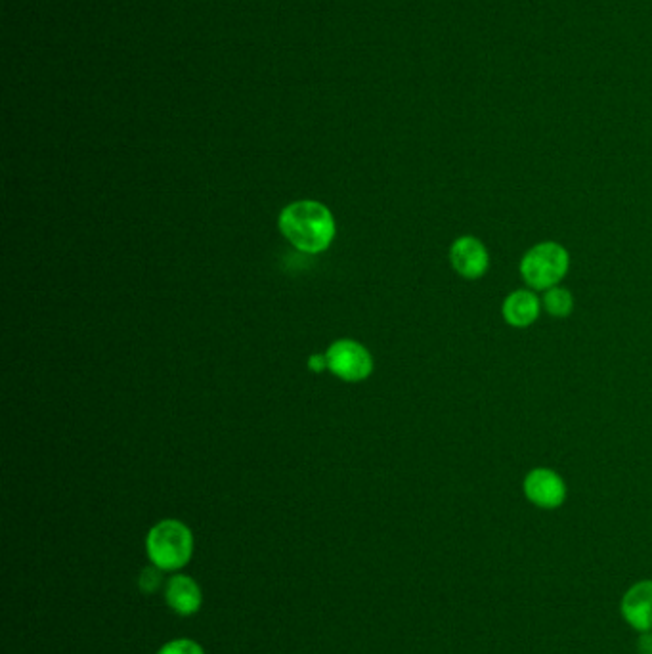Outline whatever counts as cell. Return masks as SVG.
Returning <instances> with one entry per match:
<instances>
[{
    "mask_svg": "<svg viewBox=\"0 0 652 654\" xmlns=\"http://www.w3.org/2000/svg\"><path fill=\"white\" fill-rule=\"evenodd\" d=\"M542 306V299L532 289H517L505 297L501 314L507 326L524 329L540 318Z\"/></svg>",
    "mask_w": 652,
    "mask_h": 654,
    "instance_id": "8",
    "label": "cell"
},
{
    "mask_svg": "<svg viewBox=\"0 0 652 654\" xmlns=\"http://www.w3.org/2000/svg\"><path fill=\"white\" fill-rule=\"evenodd\" d=\"M157 654H205L203 647L188 637H180V639H173L169 643H165Z\"/></svg>",
    "mask_w": 652,
    "mask_h": 654,
    "instance_id": "12",
    "label": "cell"
},
{
    "mask_svg": "<svg viewBox=\"0 0 652 654\" xmlns=\"http://www.w3.org/2000/svg\"><path fill=\"white\" fill-rule=\"evenodd\" d=\"M450 262L465 280H479L490 266L486 245L475 236H459L450 247Z\"/></svg>",
    "mask_w": 652,
    "mask_h": 654,
    "instance_id": "6",
    "label": "cell"
},
{
    "mask_svg": "<svg viewBox=\"0 0 652 654\" xmlns=\"http://www.w3.org/2000/svg\"><path fill=\"white\" fill-rule=\"evenodd\" d=\"M622 614L631 628L639 632H651L652 582H639L624 595Z\"/></svg>",
    "mask_w": 652,
    "mask_h": 654,
    "instance_id": "9",
    "label": "cell"
},
{
    "mask_svg": "<svg viewBox=\"0 0 652 654\" xmlns=\"http://www.w3.org/2000/svg\"><path fill=\"white\" fill-rule=\"evenodd\" d=\"M161 586H163V570L161 568L150 565L140 572L138 588L144 595H152L155 591H159Z\"/></svg>",
    "mask_w": 652,
    "mask_h": 654,
    "instance_id": "11",
    "label": "cell"
},
{
    "mask_svg": "<svg viewBox=\"0 0 652 654\" xmlns=\"http://www.w3.org/2000/svg\"><path fill=\"white\" fill-rule=\"evenodd\" d=\"M327 370L348 383L368 379L373 371V358L366 347L356 341H335L326 352Z\"/></svg>",
    "mask_w": 652,
    "mask_h": 654,
    "instance_id": "4",
    "label": "cell"
},
{
    "mask_svg": "<svg viewBox=\"0 0 652 654\" xmlns=\"http://www.w3.org/2000/svg\"><path fill=\"white\" fill-rule=\"evenodd\" d=\"M146 553L150 563L163 572H178L192 561L194 534L186 524L165 519L148 532Z\"/></svg>",
    "mask_w": 652,
    "mask_h": 654,
    "instance_id": "2",
    "label": "cell"
},
{
    "mask_svg": "<svg viewBox=\"0 0 652 654\" xmlns=\"http://www.w3.org/2000/svg\"><path fill=\"white\" fill-rule=\"evenodd\" d=\"M528 502L540 509H557L566 500V484L559 473L547 467L532 469L522 482Z\"/></svg>",
    "mask_w": 652,
    "mask_h": 654,
    "instance_id": "5",
    "label": "cell"
},
{
    "mask_svg": "<svg viewBox=\"0 0 652 654\" xmlns=\"http://www.w3.org/2000/svg\"><path fill=\"white\" fill-rule=\"evenodd\" d=\"M570 268V255L557 241H544L526 251L521 276L532 291H547L561 284Z\"/></svg>",
    "mask_w": 652,
    "mask_h": 654,
    "instance_id": "3",
    "label": "cell"
},
{
    "mask_svg": "<svg viewBox=\"0 0 652 654\" xmlns=\"http://www.w3.org/2000/svg\"><path fill=\"white\" fill-rule=\"evenodd\" d=\"M280 230L285 240L305 253H322L335 238V218L318 201H295L280 215Z\"/></svg>",
    "mask_w": 652,
    "mask_h": 654,
    "instance_id": "1",
    "label": "cell"
},
{
    "mask_svg": "<svg viewBox=\"0 0 652 654\" xmlns=\"http://www.w3.org/2000/svg\"><path fill=\"white\" fill-rule=\"evenodd\" d=\"M308 366H310V370L314 371L326 370V354H324V356H320V354H314V356L308 360Z\"/></svg>",
    "mask_w": 652,
    "mask_h": 654,
    "instance_id": "14",
    "label": "cell"
},
{
    "mask_svg": "<svg viewBox=\"0 0 652 654\" xmlns=\"http://www.w3.org/2000/svg\"><path fill=\"white\" fill-rule=\"evenodd\" d=\"M542 305H544L545 312L553 318H568L572 314V308H574V297L572 293L557 285V287H551L545 291L544 299H542Z\"/></svg>",
    "mask_w": 652,
    "mask_h": 654,
    "instance_id": "10",
    "label": "cell"
},
{
    "mask_svg": "<svg viewBox=\"0 0 652 654\" xmlns=\"http://www.w3.org/2000/svg\"><path fill=\"white\" fill-rule=\"evenodd\" d=\"M639 653L652 654V630L651 632H643L641 639H639Z\"/></svg>",
    "mask_w": 652,
    "mask_h": 654,
    "instance_id": "13",
    "label": "cell"
},
{
    "mask_svg": "<svg viewBox=\"0 0 652 654\" xmlns=\"http://www.w3.org/2000/svg\"><path fill=\"white\" fill-rule=\"evenodd\" d=\"M165 603L178 616H194L203 605V591L188 574H174L165 586Z\"/></svg>",
    "mask_w": 652,
    "mask_h": 654,
    "instance_id": "7",
    "label": "cell"
}]
</instances>
